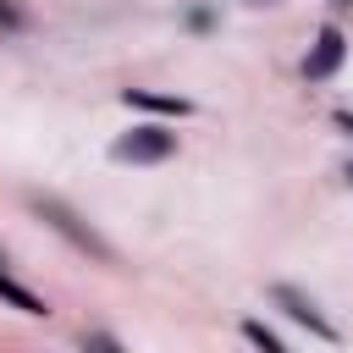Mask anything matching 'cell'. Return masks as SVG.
<instances>
[{"instance_id": "6da1fadb", "label": "cell", "mask_w": 353, "mask_h": 353, "mask_svg": "<svg viewBox=\"0 0 353 353\" xmlns=\"http://www.w3.org/2000/svg\"><path fill=\"white\" fill-rule=\"evenodd\" d=\"M33 215H39L50 232H61L77 254H88V259H99V265H116V248H110V243H105V237H99L66 199H55V193H33Z\"/></svg>"}, {"instance_id": "7a4b0ae2", "label": "cell", "mask_w": 353, "mask_h": 353, "mask_svg": "<svg viewBox=\"0 0 353 353\" xmlns=\"http://www.w3.org/2000/svg\"><path fill=\"white\" fill-rule=\"evenodd\" d=\"M270 303H276V309H281L292 325H303L314 342H342V331H336V325L320 314V303H314L303 287H292V281H276V287H270Z\"/></svg>"}, {"instance_id": "3957f363", "label": "cell", "mask_w": 353, "mask_h": 353, "mask_svg": "<svg viewBox=\"0 0 353 353\" xmlns=\"http://www.w3.org/2000/svg\"><path fill=\"white\" fill-rule=\"evenodd\" d=\"M171 154H176V132H165V127H132L110 143V160H121V165H160Z\"/></svg>"}, {"instance_id": "277c9868", "label": "cell", "mask_w": 353, "mask_h": 353, "mask_svg": "<svg viewBox=\"0 0 353 353\" xmlns=\"http://www.w3.org/2000/svg\"><path fill=\"white\" fill-rule=\"evenodd\" d=\"M342 55H347V39H342V28H336V22H325V28L314 33L309 55H303V77H309V83H325V77L342 66Z\"/></svg>"}, {"instance_id": "5b68a950", "label": "cell", "mask_w": 353, "mask_h": 353, "mask_svg": "<svg viewBox=\"0 0 353 353\" xmlns=\"http://www.w3.org/2000/svg\"><path fill=\"white\" fill-rule=\"evenodd\" d=\"M121 105H127V110H149V116H188V110H193L188 99L160 94V88H121Z\"/></svg>"}, {"instance_id": "8992f818", "label": "cell", "mask_w": 353, "mask_h": 353, "mask_svg": "<svg viewBox=\"0 0 353 353\" xmlns=\"http://www.w3.org/2000/svg\"><path fill=\"white\" fill-rule=\"evenodd\" d=\"M0 303H11V309H22V314H44V298H39L33 287H22L17 276H6V265H0Z\"/></svg>"}, {"instance_id": "52a82bcc", "label": "cell", "mask_w": 353, "mask_h": 353, "mask_svg": "<svg viewBox=\"0 0 353 353\" xmlns=\"http://www.w3.org/2000/svg\"><path fill=\"white\" fill-rule=\"evenodd\" d=\"M243 336H248L254 347H265V353H281V336H276L265 320H243Z\"/></svg>"}, {"instance_id": "ba28073f", "label": "cell", "mask_w": 353, "mask_h": 353, "mask_svg": "<svg viewBox=\"0 0 353 353\" xmlns=\"http://www.w3.org/2000/svg\"><path fill=\"white\" fill-rule=\"evenodd\" d=\"M0 28H6V33H22V28H28V17H22V11H11V6L0 0Z\"/></svg>"}, {"instance_id": "9c48e42d", "label": "cell", "mask_w": 353, "mask_h": 353, "mask_svg": "<svg viewBox=\"0 0 353 353\" xmlns=\"http://www.w3.org/2000/svg\"><path fill=\"white\" fill-rule=\"evenodd\" d=\"M83 347H110V353H116L121 342H116V336H105V331H83Z\"/></svg>"}, {"instance_id": "30bf717a", "label": "cell", "mask_w": 353, "mask_h": 353, "mask_svg": "<svg viewBox=\"0 0 353 353\" xmlns=\"http://www.w3.org/2000/svg\"><path fill=\"white\" fill-rule=\"evenodd\" d=\"M336 127H342V132L353 138V110H336Z\"/></svg>"}, {"instance_id": "8fae6325", "label": "cell", "mask_w": 353, "mask_h": 353, "mask_svg": "<svg viewBox=\"0 0 353 353\" xmlns=\"http://www.w3.org/2000/svg\"><path fill=\"white\" fill-rule=\"evenodd\" d=\"M331 6H336V11H353V0H331Z\"/></svg>"}, {"instance_id": "7c38bea8", "label": "cell", "mask_w": 353, "mask_h": 353, "mask_svg": "<svg viewBox=\"0 0 353 353\" xmlns=\"http://www.w3.org/2000/svg\"><path fill=\"white\" fill-rule=\"evenodd\" d=\"M342 176H347V182H353V165H347V171H342Z\"/></svg>"}]
</instances>
